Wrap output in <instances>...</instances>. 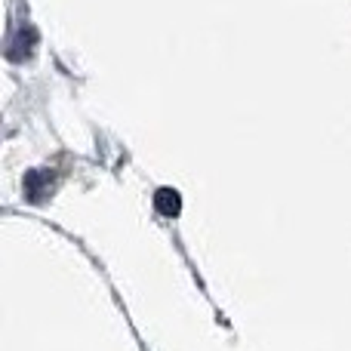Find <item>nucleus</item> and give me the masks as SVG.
<instances>
[{"mask_svg": "<svg viewBox=\"0 0 351 351\" xmlns=\"http://www.w3.org/2000/svg\"><path fill=\"white\" fill-rule=\"evenodd\" d=\"M179 194L170 191V188H164V191H158V210L164 213V216H176L179 213Z\"/></svg>", "mask_w": 351, "mask_h": 351, "instance_id": "1", "label": "nucleus"}]
</instances>
